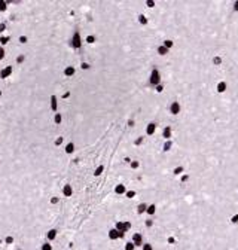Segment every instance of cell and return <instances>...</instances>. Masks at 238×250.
Listing matches in <instances>:
<instances>
[{"mask_svg":"<svg viewBox=\"0 0 238 250\" xmlns=\"http://www.w3.org/2000/svg\"><path fill=\"white\" fill-rule=\"evenodd\" d=\"M6 8H8V3H6V2H3V0H0V12L6 10Z\"/></svg>","mask_w":238,"mask_h":250,"instance_id":"836d02e7","label":"cell"},{"mask_svg":"<svg viewBox=\"0 0 238 250\" xmlns=\"http://www.w3.org/2000/svg\"><path fill=\"white\" fill-rule=\"evenodd\" d=\"M62 143V137H58V139L55 140V146H60Z\"/></svg>","mask_w":238,"mask_h":250,"instance_id":"60d3db41","label":"cell"},{"mask_svg":"<svg viewBox=\"0 0 238 250\" xmlns=\"http://www.w3.org/2000/svg\"><path fill=\"white\" fill-rule=\"evenodd\" d=\"M229 222H231L232 225H237V223H238V213H234V215L229 217Z\"/></svg>","mask_w":238,"mask_h":250,"instance_id":"83f0119b","label":"cell"},{"mask_svg":"<svg viewBox=\"0 0 238 250\" xmlns=\"http://www.w3.org/2000/svg\"><path fill=\"white\" fill-rule=\"evenodd\" d=\"M130 241L135 246V249H137V247H142V246H143V243H144V237H143V234H142V232H134Z\"/></svg>","mask_w":238,"mask_h":250,"instance_id":"277c9868","label":"cell"},{"mask_svg":"<svg viewBox=\"0 0 238 250\" xmlns=\"http://www.w3.org/2000/svg\"><path fill=\"white\" fill-rule=\"evenodd\" d=\"M156 210H158V206L155 203L147 204V208H146V213L144 215H147V217H153L156 215Z\"/></svg>","mask_w":238,"mask_h":250,"instance_id":"52a82bcc","label":"cell"},{"mask_svg":"<svg viewBox=\"0 0 238 250\" xmlns=\"http://www.w3.org/2000/svg\"><path fill=\"white\" fill-rule=\"evenodd\" d=\"M74 152V144L73 143H67L66 144V153H73Z\"/></svg>","mask_w":238,"mask_h":250,"instance_id":"4316f807","label":"cell"},{"mask_svg":"<svg viewBox=\"0 0 238 250\" xmlns=\"http://www.w3.org/2000/svg\"><path fill=\"white\" fill-rule=\"evenodd\" d=\"M22 60H24V57H22V55H21V57H19V58H17V63H22Z\"/></svg>","mask_w":238,"mask_h":250,"instance_id":"f6af8a7d","label":"cell"},{"mask_svg":"<svg viewBox=\"0 0 238 250\" xmlns=\"http://www.w3.org/2000/svg\"><path fill=\"white\" fill-rule=\"evenodd\" d=\"M61 121H62V116H61L60 113H55V116H54V122H55L57 125H60V124H61Z\"/></svg>","mask_w":238,"mask_h":250,"instance_id":"4dcf8cb0","label":"cell"},{"mask_svg":"<svg viewBox=\"0 0 238 250\" xmlns=\"http://www.w3.org/2000/svg\"><path fill=\"white\" fill-rule=\"evenodd\" d=\"M142 250H155V247L152 246V243L144 241V243H143V246H142Z\"/></svg>","mask_w":238,"mask_h":250,"instance_id":"484cf974","label":"cell"},{"mask_svg":"<svg viewBox=\"0 0 238 250\" xmlns=\"http://www.w3.org/2000/svg\"><path fill=\"white\" fill-rule=\"evenodd\" d=\"M125 192H127V188H125V185H122V183L116 185V188H115V194L116 195H125Z\"/></svg>","mask_w":238,"mask_h":250,"instance_id":"5bb4252c","label":"cell"},{"mask_svg":"<svg viewBox=\"0 0 238 250\" xmlns=\"http://www.w3.org/2000/svg\"><path fill=\"white\" fill-rule=\"evenodd\" d=\"M155 225V220H153V217H147L146 220H144V226H146V229H152V226Z\"/></svg>","mask_w":238,"mask_h":250,"instance_id":"ffe728a7","label":"cell"},{"mask_svg":"<svg viewBox=\"0 0 238 250\" xmlns=\"http://www.w3.org/2000/svg\"><path fill=\"white\" fill-rule=\"evenodd\" d=\"M3 58H5V48L0 46V60H3Z\"/></svg>","mask_w":238,"mask_h":250,"instance_id":"74e56055","label":"cell"},{"mask_svg":"<svg viewBox=\"0 0 238 250\" xmlns=\"http://www.w3.org/2000/svg\"><path fill=\"white\" fill-rule=\"evenodd\" d=\"M137 22H139L142 27H146L149 24V19H147V17L143 14V12H139V14H137Z\"/></svg>","mask_w":238,"mask_h":250,"instance_id":"30bf717a","label":"cell"},{"mask_svg":"<svg viewBox=\"0 0 238 250\" xmlns=\"http://www.w3.org/2000/svg\"><path fill=\"white\" fill-rule=\"evenodd\" d=\"M186 170H185V167L183 165H176V167H173L171 170H170V173L173 174V177H179V176H182V174L185 173Z\"/></svg>","mask_w":238,"mask_h":250,"instance_id":"ba28073f","label":"cell"},{"mask_svg":"<svg viewBox=\"0 0 238 250\" xmlns=\"http://www.w3.org/2000/svg\"><path fill=\"white\" fill-rule=\"evenodd\" d=\"M58 201H60V199H58L57 197H52V198H51V204H57Z\"/></svg>","mask_w":238,"mask_h":250,"instance_id":"b9f144b4","label":"cell"},{"mask_svg":"<svg viewBox=\"0 0 238 250\" xmlns=\"http://www.w3.org/2000/svg\"><path fill=\"white\" fill-rule=\"evenodd\" d=\"M10 73H12V67L8 66V67L2 69V72H0V78H2V79H6V78L10 76Z\"/></svg>","mask_w":238,"mask_h":250,"instance_id":"4fadbf2b","label":"cell"},{"mask_svg":"<svg viewBox=\"0 0 238 250\" xmlns=\"http://www.w3.org/2000/svg\"><path fill=\"white\" fill-rule=\"evenodd\" d=\"M214 90H216V92H217V94H223L225 91L228 90V85H226V82H225L223 79H220V81H219V82L216 83Z\"/></svg>","mask_w":238,"mask_h":250,"instance_id":"8992f818","label":"cell"},{"mask_svg":"<svg viewBox=\"0 0 238 250\" xmlns=\"http://www.w3.org/2000/svg\"><path fill=\"white\" fill-rule=\"evenodd\" d=\"M189 179H191V177H189V174H187V173H183L182 176H180V183H182V185H185V183L189 182Z\"/></svg>","mask_w":238,"mask_h":250,"instance_id":"d4e9b609","label":"cell"},{"mask_svg":"<svg viewBox=\"0 0 238 250\" xmlns=\"http://www.w3.org/2000/svg\"><path fill=\"white\" fill-rule=\"evenodd\" d=\"M146 208H147V203H144V201H142V203L137 204V216L144 215L146 213Z\"/></svg>","mask_w":238,"mask_h":250,"instance_id":"7c38bea8","label":"cell"},{"mask_svg":"<svg viewBox=\"0 0 238 250\" xmlns=\"http://www.w3.org/2000/svg\"><path fill=\"white\" fill-rule=\"evenodd\" d=\"M125 197H127L128 199H133V198H135V197H137V191H135V189L127 191V192H125Z\"/></svg>","mask_w":238,"mask_h":250,"instance_id":"7402d4cb","label":"cell"},{"mask_svg":"<svg viewBox=\"0 0 238 250\" xmlns=\"http://www.w3.org/2000/svg\"><path fill=\"white\" fill-rule=\"evenodd\" d=\"M144 139H146V135H144V134L137 135V139L134 140V147H140V146L144 143Z\"/></svg>","mask_w":238,"mask_h":250,"instance_id":"9a60e30c","label":"cell"},{"mask_svg":"<svg viewBox=\"0 0 238 250\" xmlns=\"http://www.w3.org/2000/svg\"><path fill=\"white\" fill-rule=\"evenodd\" d=\"M109 238L112 240V241H115V240H119V232L115 229V228H112L110 231H109Z\"/></svg>","mask_w":238,"mask_h":250,"instance_id":"2e32d148","label":"cell"},{"mask_svg":"<svg viewBox=\"0 0 238 250\" xmlns=\"http://www.w3.org/2000/svg\"><path fill=\"white\" fill-rule=\"evenodd\" d=\"M171 149H173V140H165L161 144V152H164V153L171 152Z\"/></svg>","mask_w":238,"mask_h":250,"instance_id":"8fae6325","label":"cell"},{"mask_svg":"<svg viewBox=\"0 0 238 250\" xmlns=\"http://www.w3.org/2000/svg\"><path fill=\"white\" fill-rule=\"evenodd\" d=\"M156 130H158V124L153 122V121H150L146 124V128H144V135L146 137H153L156 134Z\"/></svg>","mask_w":238,"mask_h":250,"instance_id":"3957f363","label":"cell"},{"mask_svg":"<svg viewBox=\"0 0 238 250\" xmlns=\"http://www.w3.org/2000/svg\"><path fill=\"white\" fill-rule=\"evenodd\" d=\"M40 250H52V244H49V243H43Z\"/></svg>","mask_w":238,"mask_h":250,"instance_id":"d6a6232c","label":"cell"},{"mask_svg":"<svg viewBox=\"0 0 238 250\" xmlns=\"http://www.w3.org/2000/svg\"><path fill=\"white\" fill-rule=\"evenodd\" d=\"M103 171H104V167L103 165H100V167H97V170H95V173H94V176H101V174H103Z\"/></svg>","mask_w":238,"mask_h":250,"instance_id":"f1b7e54d","label":"cell"},{"mask_svg":"<svg viewBox=\"0 0 238 250\" xmlns=\"http://www.w3.org/2000/svg\"><path fill=\"white\" fill-rule=\"evenodd\" d=\"M71 194H73L71 186L70 185H64V188H62V195H64V197H71Z\"/></svg>","mask_w":238,"mask_h":250,"instance_id":"e0dca14e","label":"cell"},{"mask_svg":"<svg viewBox=\"0 0 238 250\" xmlns=\"http://www.w3.org/2000/svg\"><path fill=\"white\" fill-rule=\"evenodd\" d=\"M162 81V74L159 73L158 69H150L149 70V76H147V85L150 88H155L156 85H159Z\"/></svg>","mask_w":238,"mask_h":250,"instance_id":"6da1fadb","label":"cell"},{"mask_svg":"<svg viewBox=\"0 0 238 250\" xmlns=\"http://www.w3.org/2000/svg\"><path fill=\"white\" fill-rule=\"evenodd\" d=\"M5 243L6 244H12V243H14V237H10V235L5 237Z\"/></svg>","mask_w":238,"mask_h":250,"instance_id":"e575fe53","label":"cell"},{"mask_svg":"<svg viewBox=\"0 0 238 250\" xmlns=\"http://www.w3.org/2000/svg\"><path fill=\"white\" fill-rule=\"evenodd\" d=\"M180 112H182V106H180L179 101L173 100V101L168 103V113H170V116H177Z\"/></svg>","mask_w":238,"mask_h":250,"instance_id":"7a4b0ae2","label":"cell"},{"mask_svg":"<svg viewBox=\"0 0 238 250\" xmlns=\"http://www.w3.org/2000/svg\"><path fill=\"white\" fill-rule=\"evenodd\" d=\"M82 69L83 70H88L90 69V64H88V63H82Z\"/></svg>","mask_w":238,"mask_h":250,"instance_id":"ee69618b","label":"cell"},{"mask_svg":"<svg viewBox=\"0 0 238 250\" xmlns=\"http://www.w3.org/2000/svg\"><path fill=\"white\" fill-rule=\"evenodd\" d=\"M57 97L55 95H51V109H52V112H57Z\"/></svg>","mask_w":238,"mask_h":250,"instance_id":"cb8c5ba5","label":"cell"},{"mask_svg":"<svg viewBox=\"0 0 238 250\" xmlns=\"http://www.w3.org/2000/svg\"><path fill=\"white\" fill-rule=\"evenodd\" d=\"M9 39H10L9 36H6V37H5V36H2V37H0V45H2V46H5V45L9 42Z\"/></svg>","mask_w":238,"mask_h":250,"instance_id":"f546056e","label":"cell"},{"mask_svg":"<svg viewBox=\"0 0 238 250\" xmlns=\"http://www.w3.org/2000/svg\"><path fill=\"white\" fill-rule=\"evenodd\" d=\"M171 137H173V130H171V127L170 125H164L162 127V130H161V139L162 140H171Z\"/></svg>","mask_w":238,"mask_h":250,"instance_id":"5b68a950","label":"cell"},{"mask_svg":"<svg viewBox=\"0 0 238 250\" xmlns=\"http://www.w3.org/2000/svg\"><path fill=\"white\" fill-rule=\"evenodd\" d=\"M74 72H76V70H74V67H66V70H64V74H66V76L67 78H70V76H73V74H74Z\"/></svg>","mask_w":238,"mask_h":250,"instance_id":"603a6c76","label":"cell"},{"mask_svg":"<svg viewBox=\"0 0 238 250\" xmlns=\"http://www.w3.org/2000/svg\"><path fill=\"white\" fill-rule=\"evenodd\" d=\"M161 45H162V46H165V48L168 49V51H170V49H173V46H174V42H173L171 39H164V40L161 42Z\"/></svg>","mask_w":238,"mask_h":250,"instance_id":"d6986e66","label":"cell"},{"mask_svg":"<svg viewBox=\"0 0 238 250\" xmlns=\"http://www.w3.org/2000/svg\"><path fill=\"white\" fill-rule=\"evenodd\" d=\"M6 30V22H0V33H3Z\"/></svg>","mask_w":238,"mask_h":250,"instance_id":"f35d334b","label":"cell"},{"mask_svg":"<svg viewBox=\"0 0 238 250\" xmlns=\"http://www.w3.org/2000/svg\"><path fill=\"white\" fill-rule=\"evenodd\" d=\"M127 125H128V127H134V125H135L134 118H130V119H128V122H127Z\"/></svg>","mask_w":238,"mask_h":250,"instance_id":"d590c367","label":"cell"},{"mask_svg":"<svg viewBox=\"0 0 238 250\" xmlns=\"http://www.w3.org/2000/svg\"><path fill=\"white\" fill-rule=\"evenodd\" d=\"M130 167H131V170H139L140 168V161L139 159H131Z\"/></svg>","mask_w":238,"mask_h":250,"instance_id":"44dd1931","label":"cell"},{"mask_svg":"<svg viewBox=\"0 0 238 250\" xmlns=\"http://www.w3.org/2000/svg\"><path fill=\"white\" fill-rule=\"evenodd\" d=\"M86 42H88V43H94L95 42V37L94 36H88V37H86Z\"/></svg>","mask_w":238,"mask_h":250,"instance_id":"8d00e7d4","label":"cell"},{"mask_svg":"<svg viewBox=\"0 0 238 250\" xmlns=\"http://www.w3.org/2000/svg\"><path fill=\"white\" fill-rule=\"evenodd\" d=\"M19 42H21V43H26V42H27V36H21V37H19Z\"/></svg>","mask_w":238,"mask_h":250,"instance_id":"7bdbcfd3","label":"cell"},{"mask_svg":"<svg viewBox=\"0 0 238 250\" xmlns=\"http://www.w3.org/2000/svg\"><path fill=\"white\" fill-rule=\"evenodd\" d=\"M70 95V92H64V94H62V98H67Z\"/></svg>","mask_w":238,"mask_h":250,"instance_id":"bcb514c9","label":"cell"},{"mask_svg":"<svg viewBox=\"0 0 238 250\" xmlns=\"http://www.w3.org/2000/svg\"><path fill=\"white\" fill-rule=\"evenodd\" d=\"M71 45H73V48H74V49H78V48H80L82 42H80V34H79V31H74V33H73V39H71Z\"/></svg>","mask_w":238,"mask_h":250,"instance_id":"9c48e42d","label":"cell"},{"mask_svg":"<svg viewBox=\"0 0 238 250\" xmlns=\"http://www.w3.org/2000/svg\"><path fill=\"white\" fill-rule=\"evenodd\" d=\"M232 9L235 12H238V0H234V5H232Z\"/></svg>","mask_w":238,"mask_h":250,"instance_id":"ab89813d","label":"cell"},{"mask_svg":"<svg viewBox=\"0 0 238 250\" xmlns=\"http://www.w3.org/2000/svg\"><path fill=\"white\" fill-rule=\"evenodd\" d=\"M0 97H2V91H0Z\"/></svg>","mask_w":238,"mask_h":250,"instance_id":"7dc6e473","label":"cell"},{"mask_svg":"<svg viewBox=\"0 0 238 250\" xmlns=\"http://www.w3.org/2000/svg\"><path fill=\"white\" fill-rule=\"evenodd\" d=\"M125 250H135V246L131 241H127L125 243Z\"/></svg>","mask_w":238,"mask_h":250,"instance_id":"1f68e13d","label":"cell"},{"mask_svg":"<svg viewBox=\"0 0 238 250\" xmlns=\"http://www.w3.org/2000/svg\"><path fill=\"white\" fill-rule=\"evenodd\" d=\"M46 238H48V241H54L57 238V231L55 229H49L48 234H46Z\"/></svg>","mask_w":238,"mask_h":250,"instance_id":"ac0fdd59","label":"cell"}]
</instances>
